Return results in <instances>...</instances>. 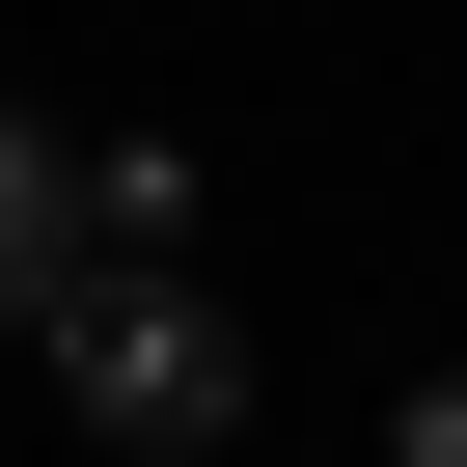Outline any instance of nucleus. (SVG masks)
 I'll use <instances>...</instances> for the list:
<instances>
[{"label": "nucleus", "instance_id": "f257e3e1", "mask_svg": "<svg viewBox=\"0 0 467 467\" xmlns=\"http://www.w3.org/2000/svg\"><path fill=\"white\" fill-rule=\"evenodd\" d=\"M28 330H56L83 440H138V467H220V440H248V330H220L192 275H56Z\"/></svg>", "mask_w": 467, "mask_h": 467}, {"label": "nucleus", "instance_id": "f03ea898", "mask_svg": "<svg viewBox=\"0 0 467 467\" xmlns=\"http://www.w3.org/2000/svg\"><path fill=\"white\" fill-rule=\"evenodd\" d=\"M56 275H83V165H56V138H28V110H0V330H28V303H56Z\"/></svg>", "mask_w": 467, "mask_h": 467}, {"label": "nucleus", "instance_id": "7ed1b4c3", "mask_svg": "<svg viewBox=\"0 0 467 467\" xmlns=\"http://www.w3.org/2000/svg\"><path fill=\"white\" fill-rule=\"evenodd\" d=\"M385 467H467V358H440V385H412V412H385Z\"/></svg>", "mask_w": 467, "mask_h": 467}]
</instances>
